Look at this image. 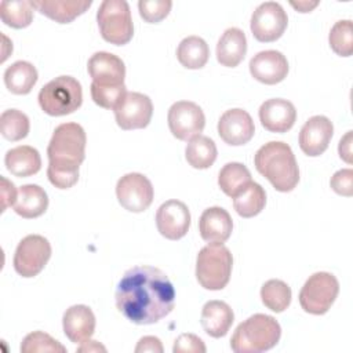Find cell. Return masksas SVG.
I'll use <instances>...</instances> for the list:
<instances>
[{"label":"cell","mask_w":353,"mask_h":353,"mask_svg":"<svg viewBox=\"0 0 353 353\" xmlns=\"http://www.w3.org/2000/svg\"><path fill=\"white\" fill-rule=\"evenodd\" d=\"M116 307L131 323L154 324L175 305V290L168 276L154 266L128 269L116 288Z\"/></svg>","instance_id":"obj_1"},{"label":"cell","mask_w":353,"mask_h":353,"mask_svg":"<svg viewBox=\"0 0 353 353\" xmlns=\"http://www.w3.org/2000/svg\"><path fill=\"white\" fill-rule=\"evenodd\" d=\"M37 70L28 61H17L4 72V84L12 94L26 95L37 81Z\"/></svg>","instance_id":"obj_27"},{"label":"cell","mask_w":353,"mask_h":353,"mask_svg":"<svg viewBox=\"0 0 353 353\" xmlns=\"http://www.w3.org/2000/svg\"><path fill=\"white\" fill-rule=\"evenodd\" d=\"M85 131L77 123L59 124L47 148L48 181L58 189H69L79 181V167L85 159Z\"/></svg>","instance_id":"obj_2"},{"label":"cell","mask_w":353,"mask_h":353,"mask_svg":"<svg viewBox=\"0 0 353 353\" xmlns=\"http://www.w3.org/2000/svg\"><path fill=\"white\" fill-rule=\"evenodd\" d=\"M287 23L288 17L284 8L276 1H265L252 12L250 28L258 41L270 43L283 36Z\"/></svg>","instance_id":"obj_10"},{"label":"cell","mask_w":353,"mask_h":353,"mask_svg":"<svg viewBox=\"0 0 353 353\" xmlns=\"http://www.w3.org/2000/svg\"><path fill=\"white\" fill-rule=\"evenodd\" d=\"M0 18L7 26L26 28L33 21V6L26 0H4L0 3Z\"/></svg>","instance_id":"obj_32"},{"label":"cell","mask_w":353,"mask_h":353,"mask_svg":"<svg viewBox=\"0 0 353 353\" xmlns=\"http://www.w3.org/2000/svg\"><path fill=\"white\" fill-rule=\"evenodd\" d=\"M255 132L254 121L244 109L234 108L226 110L218 121V134L221 139L232 146H240L251 141Z\"/></svg>","instance_id":"obj_15"},{"label":"cell","mask_w":353,"mask_h":353,"mask_svg":"<svg viewBox=\"0 0 353 353\" xmlns=\"http://www.w3.org/2000/svg\"><path fill=\"white\" fill-rule=\"evenodd\" d=\"M37 99L41 110L50 116L70 114L81 106V84L72 76H58L43 85Z\"/></svg>","instance_id":"obj_6"},{"label":"cell","mask_w":353,"mask_h":353,"mask_svg":"<svg viewBox=\"0 0 353 353\" xmlns=\"http://www.w3.org/2000/svg\"><path fill=\"white\" fill-rule=\"evenodd\" d=\"M332 134L334 125L328 117L313 116L301 128L299 148L310 157L320 156L327 150Z\"/></svg>","instance_id":"obj_16"},{"label":"cell","mask_w":353,"mask_h":353,"mask_svg":"<svg viewBox=\"0 0 353 353\" xmlns=\"http://www.w3.org/2000/svg\"><path fill=\"white\" fill-rule=\"evenodd\" d=\"M172 1L170 0H141L138 3L139 15L149 23L163 21L171 11Z\"/></svg>","instance_id":"obj_38"},{"label":"cell","mask_w":353,"mask_h":353,"mask_svg":"<svg viewBox=\"0 0 353 353\" xmlns=\"http://www.w3.org/2000/svg\"><path fill=\"white\" fill-rule=\"evenodd\" d=\"M167 121L171 134L176 139L190 141L204 130L205 116L197 103L178 101L168 109Z\"/></svg>","instance_id":"obj_11"},{"label":"cell","mask_w":353,"mask_h":353,"mask_svg":"<svg viewBox=\"0 0 353 353\" xmlns=\"http://www.w3.org/2000/svg\"><path fill=\"white\" fill-rule=\"evenodd\" d=\"M265 204V189L256 182H251L233 197V207L236 212L243 218H252L258 215L263 210Z\"/></svg>","instance_id":"obj_31"},{"label":"cell","mask_w":353,"mask_h":353,"mask_svg":"<svg viewBox=\"0 0 353 353\" xmlns=\"http://www.w3.org/2000/svg\"><path fill=\"white\" fill-rule=\"evenodd\" d=\"M12 207L22 218H37L46 212L48 207V196L39 185L28 183L18 189V197Z\"/></svg>","instance_id":"obj_26"},{"label":"cell","mask_w":353,"mask_h":353,"mask_svg":"<svg viewBox=\"0 0 353 353\" xmlns=\"http://www.w3.org/2000/svg\"><path fill=\"white\" fill-rule=\"evenodd\" d=\"M251 182H252L251 172L241 163H236V161L228 163L221 168L218 174V185L221 190L232 199L237 193H240L245 186H248Z\"/></svg>","instance_id":"obj_29"},{"label":"cell","mask_w":353,"mask_h":353,"mask_svg":"<svg viewBox=\"0 0 353 353\" xmlns=\"http://www.w3.org/2000/svg\"><path fill=\"white\" fill-rule=\"evenodd\" d=\"M88 73L92 83L99 85H119L124 84L125 66L121 58L112 52L98 51L91 55L87 63Z\"/></svg>","instance_id":"obj_18"},{"label":"cell","mask_w":353,"mask_h":353,"mask_svg":"<svg viewBox=\"0 0 353 353\" xmlns=\"http://www.w3.org/2000/svg\"><path fill=\"white\" fill-rule=\"evenodd\" d=\"M156 226L160 234L168 240L182 239L190 226L188 205L179 200L163 203L156 212Z\"/></svg>","instance_id":"obj_14"},{"label":"cell","mask_w":353,"mask_h":353,"mask_svg":"<svg viewBox=\"0 0 353 353\" xmlns=\"http://www.w3.org/2000/svg\"><path fill=\"white\" fill-rule=\"evenodd\" d=\"M216 146L215 142L205 137L197 135L189 141L185 149V157L189 165L197 170H205L214 164L216 160Z\"/></svg>","instance_id":"obj_30"},{"label":"cell","mask_w":353,"mask_h":353,"mask_svg":"<svg viewBox=\"0 0 353 353\" xmlns=\"http://www.w3.org/2000/svg\"><path fill=\"white\" fill-rule=\"evenodd\" d=\"M63 332L73 343L88 341L95 331V316L85 305H73L63 313Z\"/></svg>","instance_id":"obj_21"},{"label":"cell","mask_w":353,"mask_h":353,"mask_svg":"<svg viewBox=\"0 0 353 353\" xmlns=\"http://www.w3.org/2000/svg\"><path fill=\"white\" fill-rule=\"evenodd\" d=\"M0 182H1V185H0V188H1L0 189L1 190L0 192V194H1V212H4L8 207L15 204L17 197H18V192H17L14 183L10 182L7 178L1 176Z\"/></svg>","instance_id":"obj_41"},{"label":"cell","mask_w":353,"mask_h":353,"mask_svg":"<svg viewBox=\"0 0 353 353\" xmlns=\"http://www.w3.org/2000/svg\"><path fill=\"white\" fill-rule=\"evenodd\" d=\"M332 190L341 196L350 197L353 194V170L343 168L336 171L330 181Z\"/></svg>","instance_id":"obj_39"},{"label":"cell","mask_w":353,"mask_h":353,"mask_svg":"<svg viewBox=\"0 0 353 353\" xmlns=\"http://www.w3.org/2000/svg\"><path fill=\"white\" fill-rule=\"evenodd\" d=\"M22 353H34V352H59L65 353L66 347L61 345L57 339L43 331H33L28 334L21 343Z\"/></svg>","instance_id":"obj_36"},{"label":"cell","mask_w":353,"mask_h":353,"mask_svg":"<svg viewBox=\"0 0 353 353\" xmlns=\"http://www.w3.org/2000/svg\"><path fill=\"white\" fill-rule=\"evenodd\" d=\"M77 350L79 352H106V349H105V346H102L99 342H97V341H85V342H83L81 343V346L80 347H77Z\"/></svg>","instance_id":"obj_44"},{"label":"cell","mask_w":353,"mask_h":353,"mask_svg":"<svg viewBox=\"0 0 353 353\" xmlns=\"http://www.w3.org/2000/svg\"><path fill=\"white\" fill-rule=\"evenodd\" d=\"M250 73L259 83L273 85L287 77L288 61L280 51H261L251 58Z\"/></svg>","instance_id":"obj_17"},{"label":"cell","mask_w":353,"mask_h":353,"mask_svg":"<svg viewBox=\"0 0 353 353\" xmlns=\"http://www.w3.org/2000/svg\"><path fill=\"white\" fill-rule=\"evenodd\" d=\"M317 4H319V1H313V3H309V1H298V3L291 1V6H292L294 8H296L299 12H309V11H312Z\"/></svg>","instance_id":"obj_45"},{"label":"cell","mask_w":353,"mask_h":353,"mask_svg":"<svg viewBox=\"0 0 353 353\" xmlns=\"http://www.w3.org/2000/svg\"><path fill=\"white\" fill-rule=\"evenodd\" d=\"M232 266L233 256L228 247L223 244H208L197 254L196 279L205 290H222L230 280Z\"/></svg>","instance_id":"obj_5"},{"label":"cell","mask_w":353,"mask_h":353,"mask_svg":"<svg viewBox=\"0 0 353 353\" xmlns=\"http://www.w3.org/2000/svg\"><path fill=\"white\" fill-rule=\"evenodd\" d=\"M30 3L33 8L58 23L72 22L92 4L91 0H36Z\"/></svg>","instance_id":"obj_23"},{"label":"cell","mask_w":353,"mask_h":353,"mask_svg":"<svg viewBox=\"0 0 353 353\" xmlns=\"http://www.w3.org/2000/svg\"><path fill=\"white\" fill-rule=\"evenodd\" d=\"M50 258V241L40 234H28L18 243L12 263L19 276L29 279L37 276L44 269Z\"/></svg>","instance_id":"obj_9"},{"label":"cell","mask_w":353,"mask_h":353,"mask_svg":"<svg viewBox=\"0 0 353 353\" xmlns=\"http://www.w3.org/2000/svg\"><path fill=\"white\" fill-rule=\"evenodd\" d=\"M113 110L116 123L121 130H138L150 123L153 103L142 92H127Z\"/></svg>","instance_id":"obj_13"},{"label":"cell","mask_w":353,"mask_h":353,"mask_svg":"<svg viewBox=\"0 0 353 353\" xmlns=\"http://www.w3.org/2000/svg\"><path fill=\"white\" fill-rule=\"evenodd\" d=\"M247 39L241 29L229 28L218 40L216 59L222 66L236 68L245 57Z\"/></svg>","instance_id":"obj_24"},{"label":"cell","mask_w":353,"mask_h":353,"mask_svg":"<svg viewBox=\"0 0 353 353\" xmlns=\"http://www.w3.org/2000/svg\"><path fill=\"white\" fill-rule=\"evenodd\" d=\"M201 327L212 338H221L228 334L233 321L234 313L223 301H208L201 309Z\"/></svg>","instance_id":"obj_22"},{"label":"cell","mask_w":353,"mask_h":353,"mask_svg":"<svg viewBox=\"0 0 353 353\" xmlns=\"http://www.w3.org/2000/svg\"><path fill=\"white\" fill-rule=\"evenodd\" d=\"M101 36L110 44L124 46L134 34L130 6L125 0H103L97 11Z\"/></svg>","instance_id":"obj_7"},{"label":"cell","mask_w":353,"mask_h":353,"mask_svg":"<svg viewBox=\"0 0 353 353\" xmlns=\"http://www.w3.org/2000/svg\"><path fill=\"white\" fill-rule=\"evenodd\" d=\"M261 299L268 309L276 313H281L291 303V288L283 280H268L261 288Z\"/></svg>","instance_id":"obj_33"},{"label":"cell","mask_w":353,"mask_h":353,"mask_svg":"<svg viewBox=\"0 0 353 353\" xmlns=\"http://www.w3.org/2000/svg\"><path fill=\"white\" fill-rule=\"evenodd\" d=\"M6 168L15 176L25 178L34 175L41 168V157L37 149L29 145H21L10 149L4 157Z\"/></svg>","instance_id":"obj_25"},{"label":"cell","mask_w":353,"mask_h":353,"mask_svg":"<svg viewBox=\"0 0 353 353\" xmlns=\"http://www.w3.org/2000/svg\"><path fill=\"white\" fill-rule=\"evenodd\" d=\"M116 196L120 205L127 211L142 212L152 204L154 190L148 176L139 172H130L117 181Z\"/></svg>","instance_id":"obj_12"},{"label":"cell","mask_w":353,"mask_h":353,"mask_svg":"<svg viewBox=\"0 0 353 353\" xmlns=\"http://www.w3.org/2000/svg\"><path fill=\"white\" fill-rule=\"evenodd\" d=\"M259 120L270 132H287L296 120V109L292 102L283 98L265 101L259 108Z\"/></svg>","instance_id":"obj_19"},{"label":"cell","mask_w":353,"mask_h":353,"mask_svg":"<svg viewBox=\"0 0 353 353\" xmlns=\"http://www.w3.org/2000/svg\"><path fill=\"white\" fill-rule=\"evenodd\" d=\"M29 117L18 109H7L0 116V132L8 141H21L29 134Z\"/></svg>","instance_id":"obj_34"},{"label":"cell","mask_w":353,"mask_h":353,"mask_svg":"<svg viewBox=\"0 0 353 353\" xmlns=\"http://www.w3.org/2000/svg\"><path fill=\"white\" fill-rule=\"evenodd\" d=\"M280 336L279 321L272 316L256 313L236 327L230 338V347L236 353H259L274 347Z\"/></svg>","instance_id":"obj_4"},{"label":"cell","mask_w":353,"mask_h":353,"mask_svg":"<svg viewBox=\"0 0 353 353\" xmlns=\"http://www.w3.org/2000/svg\"><path fill=\"white\" fill-rule=\"evenodd\" d=\"M330 47L339 57H350L353 52V23L342 19L334 23L328 36Z\"/></svg>","instance_id":"obj_35"},{"label":"cell","mask_w":353,"mask_h":353,"mask_svg":"<svg viewBox=\"0 0 353 353\" xmlns=\"http://www.w3.org/2000/svg\"><path fill=\"white\" fill-rule=\"evenodd\" d=\"M125 94V84L99 85L97 83H91V98L103 109H114Z\"/></svg>","instance_id":"obj_37"},{"label":"cell","mask_w":353,"mask_h":353,"mask_svg":"<svg viewBox=\"0 0 353 353\" xmlns=\"http://www.w3.org/2000/svg\"><path fill=\"white\" fill-rule=\"evenodd\" d=\"M339 292L336 277L328 272L313 273L299 291L301 307L310 314H324L330 310Z\"/></svg>","instance_id":"obj_8"},{"label":"cell","mask_w":353,"mask_h":353,"mask_svg":"<svg viewBox=\"0 0 353 353\" xmlns=\"http://www.w3.org/2000/svg\"><path fill=\"white\" fill-rule=\"evenodd\" d=\"M141 352H152V353H161L163 352V345L160 342L159 338L156 336H143L139 339L137 347H135V353H141Z\"/></svg>","instance_id":"obj_42"},{"label":"cell","mask_w":353,"mask_h":353,"mask_svg":"<svg viewBox=\"0 0 353 353\" xmlns=\"http://www.w3.org/2000/svg\"><path fill=\"white\" fill-rule=\"evenodd\" d=\"M254 164L256 171L279 192H291L299 182L295 156L285 142L270 141L261 146L255 153Z\"/></svg>","instance_id":"obj_3"},{"label":"cell","mask_w":353,"mask_h":353,"mask_svg":"<svg viewBox=\"0 0 353 353\" xmlns=\"http://www.w3.org/2000/svg\"><path fill=\"white\" fill-rule=\"evenodd\" d=\"M210 57V48L204 39L199 36L185 37L178 48L176 58L182 66L186 69H200L203 68Z\"/></svg>","instance_id":"obj_28"},{"label":"cell","mask_w":353,"mask_h":353,"mask_svg":"<svg viewBox=\"0 0 353 353\" xmlns=\"http://www.w3.org/2000/svg\"><path fill=\"white\" fill-rule=\"evenodd\" d=\"M174 353H185V352H192V353H204L205 352V345L204 342L194 334H181L174 343L172 347Z\"/></svg>","instance_id":"obj_40"},{"label":"cell","mask_w":353,"mask_h":353,"mask_svg":"<svg viewBox=\"0 0 353 353\" xmlns=\"http://www.w3.org/2000/svg\"><path fill=\"white\" fill-rule=\"evenodd\" d=\"M338 153L342 160H345L349 164L352 163V131H347L345 137L339 141Z\"/></svg>","instance_id":"obj_43"},{"label":"cell","mask_w":353,"mask_h":353,"mask_svg":"<svg viewBox=\"0 0 353 353\" xmlns=\"http://www.w3.org/2000/svg\"><path fill=\"white\" fill-rule=\"evenodd\" d=\"M233 230V221L222 207H210L203 211L199 219V232L208 244L225 243Z\"/></svg>","instance_id":"obj_20"}]
</instances>
